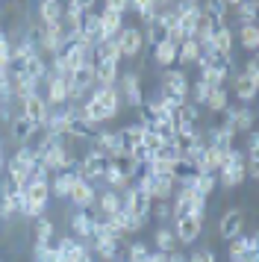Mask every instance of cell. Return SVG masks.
Wrapping results in <instances>:
<instances>
[{"label": "cell", "mask_w": 259, "mask_h": 262, "mask_svg": "<svg viewBox=\"0 0 259 262\" xmlns=\"http://www.w3.org/2000/svg\"><path fill=\"white\" fill-rule=\"evenodd\" d=\"M191 189L198 191L200 198H209L212 191L218 189V177H215V174H198L195 183H191Z\"/></svg>", "instance_id": "d6a6232c"}, {"label": "cell", "mask_w": 259, "mask_h": 262, "mask_svg": "<svg viewBox=\"0 0 259 262\" xmlns=\"http://www.w3.org/2000/svg\"><path fill=\"white\" fill-rule=\"evenodd\" d=\"M9 162H15V165L30 168V171H33V168H35V147H33V144H21V147L15 150V156H12Z\"/></svg>", "instance_id": "836d02e7"}, {"label": "cell", "mask_w": 259, "mask_h": 262, "mask_svg": "<svg viewBox=\"0 0 259 262\" xmlns=\"http://www.w3.org/2000/svg\"><path fill=\"white\" fill-rule=\"evenodd\" d=\"M239 45L245 50H256L259 48V27L250 24V27H239Z\"/></svg>", "instance_id": "e575fe53"}, {"label": "cell", "mask_w": 259, "mask_h": 262, "mask_svg": "<svg viewBox=\"0 0 259 262\" xmlns=\"http://www.w3.org/2000/svg\"><path fill=\"white\" fill-rule=\"evenodd\" d=\"M118 133V144H121V150H124V156H130L136 147L141 144V136H144V127L141 124H127V127H121Z\"/></svg>", "instance_id": "e0dca14e"}, {"label": "cell", "mask_w": 259, "mask_h": 262, "mask_svg": "<svg viewBox=\"0 0 259 262\" xmlns=\"http://www.w3.org/2000/svg\"><path fill=\"white\" fill-rule=\"evenodd\" d=\"M147 171H150V168H147ZM174 189H177V183H174V174H171V171H165V174H153L150 201H171V198H174Z\"/></svg>", "instance_id": "4fadbf2b"}, {"label": "cell", "mask_w": 259, "mask_h": 262, "mask_svg": "<svg viewBox=\"0 0 259 262\" xmlns=\"http://www.w3.org/2000/svg\"><path fill=\"white\" fill-rule=\"evenodd\" d=\"M171 218H198L206 221V198H200L195 189H174V203H171Z\"/></svg>", "instance_id": "6da1fadb"}, {"label": "cell", "mask_w": 259, "mask_h": 262, "mask_svg": "<svg viewBox=\"0 0 259 262\" xmlns=\"http://www.w3.org/2000/svg\"><path fill=\"white\" fill-rule=\"evenodd\" d=\"M186 262H198V259H195V256H188V259H186Z\"/></svg>", "instance_id": "f907efd6"}, {"label": "cell", "mask_w": 259, "mask_h": 262, "mask_svg": "<svg viewBox=\"0 0 259 262\" xmlns=\"http://www.w3.org/2000/svg\"><path fill=\"white\" fill-rule=\"evenodd\" d=\"M150 206H153V201H150V198H144L136 186H127L124 194H121V209H127V212L133 215L141 227L150 221Z\"/></svg>", "instance_id": "3957f363"}, {"label": "cell", "mask_w": 259, "mask_h": 262, "mask_svg": "<svg viewBox=\"0 0 259 262\" xmlns=\"http://www.w3.org/2000/svg\"><path fill=\"white\" fill-rule=\"evenodd\" d=\"M256 92H259V77H245V74H239L233 80V95L239 97L242 103L256 100Z\"/></svg>", "instance_id": "d6986e66"}, {"label": "cell", "mask_w": 259, "mask_h": 262, "mask_svg": "<svg viewBox=\"0 0 259 262\" xmlns=\"http://www.w3.org/2000/svg\"><path fill=\"white\" fill-rule=\"evenodd\" d=\"M150 215L156 218V221H168L171 218V201H153V206H150Z\"/></svg>", "instance_id": "ab89813d"}, {"label": "cell", "mask_w": 259, "mask_h": 262, "mask_svg": "<svg viewBox=\"0 0 259 262\" xmlns=\"http://www.w3.org/2000/svg\"><path fill=\"white\" fill-rule=\"evenodd\" d=\"M9 71H21V74H27V77H33L35 83H45L47 80V59L41 53H33V56H27V59L18 62V65H9Z\"/></svg>", "instance_id": "30bf717a"}, {"label": "cell", "mask_w": 259, "mask_h": 262, "mask_svg": "<svg viewBox=\"0 0 259 262\" xmlns=\"http://www.w3.org/2000/svg\"><path fill=\"white\" fill-rule=\"evenodd\" d=\"M71 230H74V238H92V212L89 209H77L71 215Z\"/></svg>", "instance_id": "484cf974"}, {"label": "cell", "mask_w": 259, "mask_h": 262, "mask_svg": "<svg viewBox=\"0 0 259 262\" xmlns=\"http://www.w3.org/2000/svg\"><path fill=\"white\" fill-rule=\"evenodd\" d=\"M206 15H212L218 24H227V12H230V6H227V0H206V6H200Z\"/></svg>", "instance_id": "d590c367"}, {"label": "cell", "mask_w": 259, "mask_h": 262, "mask_svg": "<svg viewBox=\"0 0 259 262\" xmlns=\"http://www.w3.org/2000/svg\"><path fill=\"white\" fill-rule=\"evenodd\" d=\"M209 92H212V85H206L203 80H198V83L188 89V95H191V103H195V106H206V97H209Z\"/></svg>", "instance_id": "f35d334b"}, {"label": "cell", "mask_w": 259, "mask_h": 262, "mask_svg": "<svg viewBox=\"0 0 259 262\" xmlns=\"http://www.w3.org/2000/svg\"><path fill=\"white\" fill-rule=\"evenodd\" d=\"M200 59V41L198 38H183L177 45V62L180 65H195Z\"/></svg>", "instance_id": "d4e9b609"}, {"label": "cell", "mask_w": 259, "mask_h": 262, "mask_svg": "<svg viewBox=\"0 0 259 262\" xmlns=\"http://www.w3.org/2000/svg\"><path fill=\"white\" fill-rule=\"evenodd\" d=\"M198 262H218V256H215V250H209V248H200L198 253H191Z\"/></svg>", "instance_id": "ee69618b"}, {"label": "cell", "mask_w": 259, "mask_h": 262, "mask_svg": "<svg viewBox=\"0 0 259 262\" xmlns=\"http://www.w3.org/2000/svg\"><path fill=\"white\" fill-rule=\"evenodd\" d=\"M153 242H156V250H162V253H171V250H177V236H174V227H159L156 230V236H153Z\"/></svg>", "instance_id": "f546056e"}, {"label": "cell", "mask_w": 259, "mask_h": 262, "mask_svg": "<svg viewBox=\"0 0 259 262\" xmlns=\"http://www.w3.org/2000/svg\"><path fill=\"white\" fill-rule=\"evenodd\" d=\"M89 248H92V253H97L103 262H115L118 259V250H121V238H115V236H97V238H89Z\"/></svg>", "instance_id": "5bb4252c"}, {"label": "cell", "mask_w": 259, "mask_h": 262, "mask_svg": "<svg viewBox=\"0 0 259 262\" xmlns=\"http://www.w3.org/2000/svg\"><path fill=\"white\" fill-rule=\"evenodd\" d=\"M68 201L74 203V209H92L97 201V189L85 180H74V189H71Z\"/></svg>", "instance_id": "8fae6325"}, {"label": "cell", "mask_w": 259, "mask_h": 262, "mask_svg": "<svg viewBox=\"0 0 259 262\" xmlns=\"http://www.w3.org/2000/svg\"><path fill=\"white\" fill-rule=\"evenodd\" d=\"M50 203V180H30L24 189V215L27 218H41Z\"/></svg>", "instance_id": "7a4b0ae2"}, {"label": "cell", "mask_w": 259, "mask_h": 262, "mask_svg": "<svg viewBox=\"0 0 259 262\" xmlns=\"http://www.w3.org/2000/svg\"><path fill=\"white\" fill-rule=\"evenodd\" d=\"M233 45H235V33L230 30V27L224 24V27H218L215 33H212V50L215 53H233Z\"/></svg>", "instance_id": "cb8c5ba5"}, {"label": "cell", "mask_w": 259, "mask_h": 262, "mask_svg": "<svg viewBox=\"0 0 259 262\" xmlns=\"http://www.w3.org/2000/svg\"><path fill=\"white\" fill-rule=\"evenodd\" d=\"M65 6L59 0H38V24H62Z\"/></svg>", "instance_id": "44dd1931"}, {"label": "cell", "mask_w": 259, "mask_h": 262, "mask_svg": "<svg viewBox=\"0 0 259 262\" xmlns=\"http://www.w3.org/2000/svg\"><path fill=\"white\" fill-rule=\"evenodd\" d=\"M256 9H259V3H253V0H242V3L235 6V18H239V24L242 27L256 24Z\"/></svg>", "instance_id": "4dcf8cb0"}, {"label": "cell", "mask_w": 259, "mask_h": 262, "mask_svg": "<svg viewBox=\"0 0 259 262\" xmlns=\"http://www.w3.org/2000/svg\"><path fill=\"white\" fill-rule=\"evenodd\" d=\"M18 112H21L27 121H33L35 127L41 130V127H45V121H47V112H50V106H47L45 95H41V92H35V95L18 100Z\"/></svg>", "instance_id": "8992f818"}, {"label": "cell", "mask_w": 259, "mask_h": 262, "mask_svg": "<svg viewBox=\"0 0 259 262\" xmlns=\"http://www.w3.org/2000/svg\"><path fill=\"white\" fill-rule=\"evenodd\" d=\"M103 9H115V12H127L130 9V0H103Z\"/></svg>", "instance_id": "7bdbcfd3"}, {"label": "cell", "mask_w": 259, "mask_h": 262, "mask_svg": "<svg viewBox=\"0 0 259 262\" xmlns=\"http://www.w3.org/2000/svg\"><path fill=\"white\" fill-rule=\"evenodd\" d=\"M147 253H150V250H147L144 242H133V245H130V253H127V262H144Z\"/></svg>", "instance_id": "60d3db41"}, {"label": "cell", "mask_w": 259, "mask_h": 262, "mask_svg": "<svg viewBox=\"0 0 259 262\" xmlns=\"http://www.w3.org/2000/svg\"><path fill=\"white\" fill-rule=\"evenodd\" d=\"M118 74H121V62H118V59L97 62V65H94V85H103V89H109V85L118 83Z\"/></svg>", "instance_id": "ac0fdd59"}, {"label": "cell", "mask_w": 259, "mask_h": 262, "mask_svg": "<svg viewBox=\"0 0 259 262\" xmlns=\"http://www.w3.org/2000/svg\"><path fill=\"white\" fill-rule=\"evenodd\" d=\"M245 77H259V62H256V56H253V59H247V65H245Z\"/></svg>", "instance_id": "f6af8a7d"}, {"label": "cell", "mask_w": 259, "mask_h": 262, "mask_svg": "<svg viewBox=\"0 0 259 262\" xmlns=\"http://www.w3.org/2000/svg\"><path fill=\"white\" fill-rule=\"evenodd\" d=\"M130 9L139 15L144 24H147V21H153V15H156V6H153V0H130Z\"/></svg>", "instance_id": "74e56055"}, {"label": "cell", "mask_w": 259, "mask_h": 262, "mask_svg": "<svg viewBox=\"0 0 259 262\" xmlns=\"http://www.w3.org/2000/svg\"><path fill=\"white\" fill-rule=\"evenodd\" d=\"M97 215H106V218H109V215H115L118 209H121V191H103V194H97Z\"/></svg>", "instance_id": "4316f807"}, {"label": "cell", "mask_w": 259, "mask_h": 262, "mask_svg": "<svg viewBox=\"0 0 259 262\" xmlns=\"http://www.w3.org/2000/svg\"><path fill=\"white\" fill-rule=\"evenodd\" d=\"M53 236H56V227H53V221L50 218H35V242H53Z\"/></svg>", "instance_id": "8d00e7d4"}, {"label": "cell", "mask_w": 259, "mask_h": 262, "mask_svg": "<svg viewBox=\"0 0 259 262\" xmlns=\"http://www.w3.org/2000/svg\"><path fill=\"white\" fill-rule=\"evenodd\" d=\"M97 21H100V38L109 41V38H115L121 33V27H124V15L115 12V9H100L97 12Z\"/></svg>", "instance_id": "9a60e30c"}, {"label": "cell", "mask_w": 259, "mask_h": 262, "mask_svg": "<svg viewBox=\"0 0 259 262\" xmlns=\"http://www.w3.org/2000/svg\"><path fill=\"white\" fill-rule=\"evenodd\" d=\"M74 180H80L74 171H59V174H53V183H50V194L53 198H68L71 189H74Z\"/></svg>", "instance_id": "603a6c76"}, {"label": "cell", "mask_w": 259, "mask_h": 262, "mask_svg": "<svg viewBox=\"0 0 259 262\" xmlns=\"http://www.w3.org/2000/svg\"><path fill=\"white\" fill-rule=\"evenodd\" d=\"M0 41H6V30H3V24H0Z\"/></svg>", "instance_id": "c3c4849f"}, {"label": "cell", "mask_w": 259, "mask_h": 262, "mask_svg": "<svg viewBox=\"0 0 259 262\" xmlns=\"http://www.w3.org/2000/svg\"><path fill=\"white\" fill-rule=\"evenodd\" d=\"M188 256L183 250H171V253H165V262H186Z\"/></svg>", "instance_id": "bcb514c9"}, {"label": "cell", "mask_w": 259, "mask_h": 262, "mask_svg": "<svg viewBox=\"0 0 259 262\" xmlns=\"http://www.w3.org/2000/svg\"><path fill=\"white\" fill-rule=\"evenodd\" d=\"M180 3H188V6H195V3H200V0H180Z\"/></svg>", "instance_id": "681fc988"}, {"label": "cell", "mask_w": 259, "mask_h": 262, "mask_svg": "<svg viewBox=\"0 0 259 262\" xmlns=\"http://www.w3.org/2000/svg\"><path fill=\"white\" fill-rule=\"evenodd\" d=\"M77 262H94V253H92V250H89V253H82V256H80V259H77Z\"/></svg>", "instance_id": "7dc6e473"}, {"label": "cell", "mask_w": 259, "mask_h": 262, "mask_svg": "<svg viewBox=\"0 0 259 262\" xmlns=\"http://www.w3.org/2000/svg\"><path fill=\"white\" fill-rule=\"evenodd\" d=\"M253 118H256V112L250 106H227L224 109V127H230L233 133L253 130Z\"/></svg>", "instance_id": "ba28073f"}, {"label": "cell", "mask_w": 259, "mask_h": 262, "mask_svg": "<svg viewBox=\"0 0 259 262\" xmlns=\"http://www.w3.org/2000/svg\"><path fill=\"white\" fill-rule=\"evenodd\" d=\"M115 45H118L121 59H136L144 50V36H141L139 27H121V33L115 36Z\"/></svg>", "instance_id": "5b68a950"}, {"label": "cell", "mask_w": 259, "mask_h": 262, "mask_svg": "<svg viewBox=\"0 0 259 262\" xmlns=\"http://www.w3.org/2000/svg\"><path fill=\"white\" fill-rule=\"evenodd\" d=\"M141 36H144V45H147V48H156V45H162L165 38H168V27H165V21H162V12H156L153 21H147V30H144Z\"/></svg>", "instance_id": "7402d4cb"}, {"label": "cell", "mask_w": 259, "mask_h": 262, "mask_svg": "<svg viewBox=\"0 0 259 262\" xmlns=\"http://www.w3.org/2000/svg\"><path fill=\"white\" fill-rule=\"evenodd\" d=\"M9 127H12V139H15L18 144H30V142H33V136L38 133V127H35L33 121L24 118L21 112H15V118H12Z\"/></svg>", "instance_id": "ffe728a7"}, {"label": "cell", "mask_w": 259, "mask_h": 262, "mask_svg": "<svg viewBox=\"0 0 259 262\" xmlns=\"http://www.w3.org/2000/svg\"><path fill=\"white\" fill-rule=\"evenodd\" d=\"M153 62L162 65V68H171V65L177 62V45H171V41L156 45V48H153Z\"/></svg>", "instance_id": "f1b7e54d"}, {"label": "cell", "mask_w": 259, "mask_h": 262, "mask_svg": "<svg viewBox=\"0 0 259 262\" xmlns=\"http://www.w3.org/2000/svg\"><path fill=\"white\" fill-rule=\"evenodd\" d=\"M206 106L212 112H224V109L230 106V92H227V85H218V89H212L209 97H206Z\"/></svg>", "instance_id": "1f68e13d"}, {"label": "cell", "mask_w": 259, "mask_h": 262, "mask_svg": "<svg viewBox=\"0 0 259 262\" xmlns=\"http://www.w3.org/2000/svg\"><path fill=\"white\" fill-rule=\"evenodd\" d=\"M188 77L186 71H180V68H165L162 74V83H159V92H165V95H174V97H183V100H188Z\"/></svg>", "instance_id": "52a82bcc"}, {"label": "cell", "mask_w": 259, "mask_h": 262, "mask_svg": "<svg viewBox=\"0 0 259 262\" xmlns=\"http://www.w3.org/2000/svg\"><path fill=\"white\" fill-rule=\"evenodd\" d=\"M247 156H259V133L247 130Z\"/></svg>", "instance_id": "b9f144b4"}, {"label": "cell", "mask_w": 259, "mask_h": 262, "mask_svg": "<svg viewBox=\"0 0 259 262\" xmlns=\"http://www.w3.org/2000/svg\"><path fill=\"white\" fill-rule=\"evenodd\" d=\"M242 227H245V212L242 209H227L221 215V224H218V236L221 238H233L242 233Z\"/></svg>", "instance_id": "2e32d148"}, {"label": "cell", "mask_w": 259, "mask_h": 262, "mask_svg": "<svg viewBox=\"0 0 259 262\" xmlns=\"http://www.w3.org/2000/svg\"><path fill=\"white\" fill-rule=\"evenodd\" d=\"M45 85H47L45 100H47V106H50V109H53V106H65V103H68V77L47 74Z\"/></svg>", "instance_id": "9c48e42d"}, {"label": "cell", "mask_w": 259, "mask_h": 262, "mask_svg": "<svg viewBox=\"0 0 259 262\" xmlns=\"http://www.w3.org/2000/svg\"><path fill=\"white\" fill-rule=\"evenodd\" d=\"M118 95L127 100L133 109H139L141 103H144V89H141V77L136 71H124V74H118Z\"/></svg>", "instance_id": "277c9868"}, {"label": "cell", "mask_w": 259, "mask_h": 262, "mask_svg": "<svg viewBox=\"0 0 259 262\" xmlns=\"http://www.w3.org/2000/svg\"><path fill=\"white\" fill-rule=\"evenodd\" d=\"M200 230H203V221H198V218H177L174 221V236L180 245H195L200 238Z\"/></svg>", "instance_id": "7c38bea8"}, {"label": "cell", "mask_w": 259, "mask_h": 262, "mask_svg": "<svg viewBox=\"0 0 259 262\" xmlns=\"http://www.w3.org/2000/svg\"><path fill=\"white\" fill-rule=\"evenodd\" d=\"M103 180L109 183V189H112V191H124L130 183H133V180H130L127 174H124V171L115 165V162H109V168L103 171Z\"/></svg>", "instance_id": "83f0119b"}]
</instances>
